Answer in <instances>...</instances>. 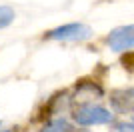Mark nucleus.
<instances>
[{
	"label": "nucleus",
	"instance_id": "obj_4",
	"mask_svg": "<svg viewBox=\"0 0 134 132\" xmlns=\"http://www.w3.org/2000/svg\"><path fill=\"white\" fill-rule=\"evenodd\" d=\"M42 132H72V126H70L64 118H56V120L48 122Z\"/></svg>",
	"mask_w": 134,
	"mask_h": 132
},
{
	"label": "nucleus",
	"instance_id": "obj_2",
	"mask_svg": "<svg viewBox=\"0 0 134 132\" xmlns=\"http://www.w3.org/2000/svg\"><path fill=\"white\" fill-rule=\"evenodd\" d=\"M92 28L82 22H70L64 26H58L46 34L48 40H58V42H84L92 38Z\"/></svg>",
	"mask_w": 134,
	"mask_h": 132
},
{
	"label": "nucleus",
	"instance_id": "obj_6",
	"mask_svg": "<svg viewBox=\"0 0 134 132\" xmlns=\"http://www.w3.org/2000/svg\"><path fill=\"white\" fill-rule=\"evenodd\" d=\"M118 132H132V124H130V122L128 124H120V130Z\"/></svg>",
	"mask_w": 134,
	"mask_h": 132
},
{
	"label": "nucleus",
	"instance_id": "obj_8",
	"mask_svg": "<svg viewBox=\"0 0 134 132\" xmlns=\"http://www.w3.org/2000/svg\"><path fill=\"white\" fill-rule=\"evenodd\" d=\"M78 132H86V130H78Z\"/></svg>",
	"mask_w": 134,
	"mask_h": 132
},
{
	"label": "nucleus",
	"instance_id": "obj_1",
	"mask_svg": "<svg viewBox=\"0 0 134 132\" xmlns=\"http://www.w3.org/2000/svg\"><path fill=\"white\" fill-rule=\"evenodd\" d=\"M74 120L78 122L80 126H100V124H108L114 120V116L108 108L94 102L88 104H80L74 110Z\"/></svg>",
	"mask_w": 134,
	"mask_h": 132
},
{
	"label": "nucleus",
	"instance_id": "obj_3",
	"mask_svg": "<svg viewBox=\"0 0 134 132\" xmlns=\"http://www.w3.org/2000/svg\"><path fill=\"white\" fill-rule=\"evenodd\" d=\"M132 32H134L132 24L114 28L106 38L110 50H114V52H128V50H132V44H134V34Z\"/></svg>",
	"mask_w": 134,
	"mask_h": 132
},
{
	"label": "nucleus",
	"instance_id": "obj_9",
	"mask_svg": "<svg viewBox=\"0 0 134 132\" xmlns=\"http://www.w3.org/2000/svg\"><path fill=\"white\" fill-rule=\"evenodd\" d=\"M0 126H2V124H0Z\"/></svg>",
	"mask_w": 134,
	"mask_h": 132
},
{
	"label": "nucleus",
	"instance_id": "obj_7",
	"mask_svg": "<svg viewBox=\"0 0 134 132\" xmlns=\"http://www.w3.org/2000/svg\"><path fill=\"white\" fill-rule=\"evenodd\" d=\"M2 132H10V130H2Z\"/></svg>",
	"mask_w": 134,
	"mask_h": 132
},
{
	"label": "nucleus",
	"instance_id": "obj_5",
	"mask_svg": "<svg viewBox=\"0 0 134 132\" xmlns=\"http://www.w3.org/2000/svg\"><path fill=\"white\" fill-rule=\"evenodd\" d=\"M14 18H16L14 8H10V6H0V30L6 28V26H10L12 22H14Z\"/></svg>",
	"mask_w": 134,
	"mask_h": 132
}]
</instances>
